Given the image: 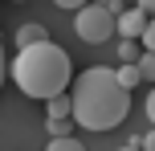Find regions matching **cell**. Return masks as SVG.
Segmentation results:
<instances>
[{
    "instance_id": "6da1fadb",
    "label": "cell",
    "mask_w": 155,
    "mask_h": 151,
    "mask_svg": "<svg viewBox=\"0 0 155 151\" xmlns=\"http://www.w3.org/2000/svg\"><path fill=\"white\" fill-rule=\"evenodd\" d=\"M70 106H74V127L86 131H110L131 114V94L118 86V74L106 65H90L74 78L70 86Z\"/></svg>"
},
{
    "instance_id": "7a4b0ae2",
    "label": "cell",
    "mask_w": 155,
    "mask_h": 151,
    "mask_svg": "<svg viewBox=\"0 0 155 151\" xmlns=\"http://www.w3.org/2000/svg\"><path fill=\"white\" fill-rule=\"evenodd\" d=\"M8 78L21 86V94L41 98V102H53V98L70 94L74 86V65L57 41H41V45L16 49V57L8 61Z\"/></svg>"
},
{
    "instance_id": "3957f363",
    "label": "cell",
    "mask_w": 155,
    "mask_h": 151,
    "mask_svg": "<svg viewBox=\"0 0 155 151\" xmlns=\"http://www.w3.org/2000/svg\"><path fill=\"white\" fill-rule=\"evenodd\" d=\"M74 33L86 45H106L118 33V21L110 12V4H82V12L74 16Z\"/></svg>"
},
{
    "instance_id": "277c9868",
    "label": "cell",
    "mask_w": 155,
    "mask_h": 151,
    "mask_svg": "<svg viewBox=\"0 0 155 151\" xmlns=\"http://www.w3.org/2000/svg\"><path fill=\"white\" fill-rule=\"evenodd\" d=\"M143 29H147V16H143L139 8H123V12H118V37L123 41H139Z\"/></svg>"
},
{
    "instance_id": "5b68a950",
    "label": "cell",
    "mask_w": 155,
    "mask_h": 151,
    "mask_svg": "<svg viewBox=\"0 0 155 151\" xmlns=\"http://www.w3.org/2000/svg\"><path fill=\"white\" fill-rule=\"evenodd\" d=\"M41 41H49L45 25H37V21H25L21 29H16V49H29V45H41Z\"/></svg>"
},
{
    "instance_id": "8992f818",
    "label": "cell",
    "mask_w": 155,
    "mask_h": 151,
    "mask_svg": "<svg viewBox=\"0 0 155 151\" xmlns=\"http://www.w3.org/2000/svg\"><path fill=\"white\" fill-rule=\"evenodd\" d=\"M61 119H74V106H70V94L45 102V123H61Z\"/></svg>"
},
{
    "instance_id": "52a82bcc",
    "label": "cell",
    "mask_w": 155,
    "mask_h": 151,
    "mask_svg": "<svg viewBox=\"0 0 155 151\" xmlns=\"http://www.w3.org/2000/svg\"><path fill=\"white\" fill-rule=\"evenodd\" d=\"M139 57H143L139 41H118V61H123V65H139Z\"/></svg>"
},
{
    "instance_id": "ba28073f",
    "label": "cell",
    "mask_w": 155,
    "mask_h": 151,
    "mask_svg": "<svg viewBox=\"0 0 155 151\" xmlns=\"http://www.w3.org/2000/svg\"><path fill=\"white\" fill-rule=\"evenodd\" d=\"M114 74H118V86H123L127 94H131L135 86H143V78H139V70H135V65H118Z\"/></svg>"
},
{
    "instance_id": "9c48e42d",
    "label": "cell",
    "mask_w": 155,
    "mask_h": 151,
    "mask_svg": "<svg viewBox=\"0 0 155 151\" xmlns=\"http://www.w3.org/2000/svg\"><path fill=\"white\" fill-rule=\"evenodd\" d=\"M135 70H139V78H143V82H151V86H155V53H143Z\"/></svg>"
},
{
    "instance_id": "30bf717a",
    "label": "cell",
    "mask_w": 155,
    "mask_h": 151,
    "mask_svg": "<svg viewBox=\"0 0 155 151\" xmlns=\"http://www.w3.org/2000/svg\"><path fill=\"white\" fill-rule=\"evenodd\" d=\"M45 151H86V147L70 135V139H49V147H45Z\"/></svg>"
},
{
    "instance_id": "8fae6325",
    "label": "cell",
    "mask_w": 155,
    "mask_h": 151,
    "mask_svg": "<svg viewBox=\"0 0 155 151\" xmlns=\"http://www.w3.org/2000/svg\"><path fill=\"white\" fill-rule=\"evenodd\" d=\"M139 45H143V53H155V21H147V29H143Z\"/></svg>"
},
{
    "instance_id": "7c38bea8",
    "label": "cell",
    "mask_w": 155,
    "mask_h": 151,
    "mask_svg": "<svg viewBox=\"0 0 155 151\" xmlns=\"http://www.w3.org/2000/svg\"><path fill=\"white\" fill-rule=\"evenodd\" d=\"M4 78H8V57H4V37H0V86H4Z\"/></svg>"
},
{
    "instance_id": "4fadbf2b",
    "label": "cell",
    "mask_w": 155,
    "mask_h": 151,
    "mask_svg": "<svg viewBox=\"0 0 155 151\" xmlns=\"http://www.w3.org/2000/svg\"><path fill=\"white\" fill-rule=\"evenodd\" d=\"M139 147H143V151H155V127H151V131H147V135H143V139H139Z\"/></svg>"
},
{
    "instance_id": "5bb4252c",
    "label": "cell",
    "mask_w": 155,
    "mask_h": 151,
    "mask_svg": "<svg viewBox=\"0 0 155 151\" xmlns=\"http://www.w3.org/2000/svg\"><path fill=\"white\" fill-rule=\"evenodd\" d=\"M147 119H151V127H155V86H151V94H147Z\"/></svg>"
},
{
    "instance_id": "9a60e30c",
    "label": "cell",
    "mask_w": 155,
    "mask_h": 151,
    "mask_svg": "<svg viewBox=\"0 0 155 151\" xmlns=\"http://www.w3.org/2000/svg\"><path fill=\"white\" fill-rule=\"evenodd\" d=\"M118 151H143V147H139V139H131V143H127V147H118Z\"/></svg>"
}]
</instances>
